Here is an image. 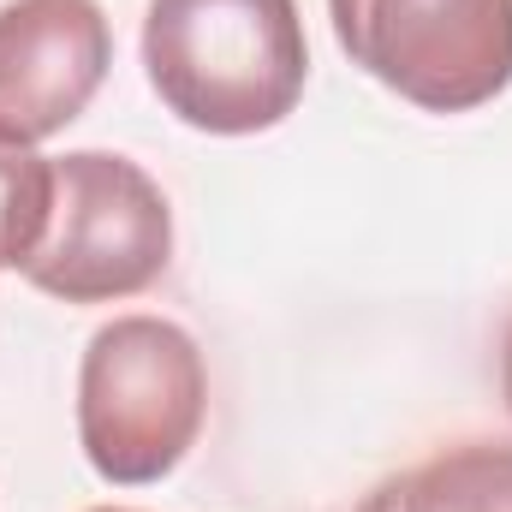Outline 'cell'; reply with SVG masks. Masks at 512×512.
Listing matches in <instances>:
<instances>
[{
    "mask_svg": "<svg viewBox=\"0 0 512 512\" xmlns=\"http://www.w3.org/2000/svg\"><path fill=\"white\" fill-rule=\"evenodd\" d=\"M143 72L161 108L191 131H274L310 84L298 0H149Z\"/></svg>",
    "mask_w": 512,
    "mask_h": 512,
    "instance_id": "6da1fadb",
    "label": "cell"
},
{
    "mask_svg": "<svg viewBox=\"0 0 512 512\" xmlns=\"http://www.w3.org/2000/svg\"><path fill=\"white\" fill-rule=\"evenodd\" d=\"M209 417L203 346L167 316H114L78 364V447L114 489L161 483L185 465Z\"/></svg>",
    "mask_w": 512,
    "mask_h": 512,
    "instance_id": "7a4b0ae2",
    "label": "cell"
},
{
    "mask_svg": "<svg viewBox=\"0 0 512 512\" xmlns=\"http://www.w3.org/2000/svg\"><path fill=\"white\" fill-rule=\"evenodd\" d=\"M173 262L167 191L114 149L54 155L48 233L18 268L60 304H120L149 292Z\"/></svg>",
    "mask_w": 512,
    "mask_h": 512,
    "instance_id": "3957f363",
    "label": "cell"
},
{
    "mask_svg": "<svg viewBox=\"0 0 512 512\" xmlns=\"http://www.w3.org/2000/svg\"><path fill=\"white\" fill-rule=\"evenodd\" d=\"M358 72L423 114H471L512 84V0H328Z\"/></svg>",
    "mask_w": 512,
    "mask_h": 512,
    "instance_id": "277c9868",
    "label": "cell"
},
{
    "mask_svg": "<svg viewBox=\"0 0 512 512\" xmlns=\"http://www.w3.org/2000/svg\"><path fill=\"white\" fill-rule=\"evenodd\" d=\"M114 66L102 0H6L0 6V137L42 143L66 131Z\"/></svg>",
    "mask_w": 512,
    "mask_h": 512,
    "instance_id": "5b68a950",
    "label": "cell"
},
{
    "mask_svg": "<svg viewBox=\"0 0 512 512\" xmlns=\"http://www.w3.org/2000/svg\"><path fill=\"white\" fill-rule=\"evenodd\" d=\"M358 512H512V447L459 441L376 483Z\"/></svg>",
    "mask_w": 512,
    "mask_h": 512,
    "instance_id": "8992f818",
    "label": "cell"
},
{
    "mask_svg": "<svg viewBox=\"0 0 512 512\" xmlns=\"http://www.w3.org/2000/svg\"><path fill=\"white\" fill-rule=\"evenodd\" d=\"M54 209V161L30 143L0 137V268H24L48 233Z\"/></svg>",
    "mask_w": 512,
    "mask_h": 512,
    "instance_id": "52a82bcc",
    "label": "cell"
},
{
    "mask_svg": "<svg viewBox=\"0 0 512 512\" xmlns=\"http://www.w3.org/2000/svg\"><path fill=\"white\" fill-rule=\"evenodd\" d=\"M501 399H507V417H512V316H507V334H501Z\"/></svg>",
    "mask_w": 512,
    "mask_h": 512,
    "instance_id": "ba28073f",
    "label": "cell"
},
{
    "mask_svg": "<svg viewBox=\"0 0 512 512\" xmlns=\"http://www.w3.org/2000/svg\"><path fill=\"white\" fill-rule=\"evenodd\" d=\"M90 512H137V507H90Z\"/></svg>",
    "mask_w": 512,
    "mask_h": 512,
    "instance_id": "9c48e42d",
    "label": "cell"
}]
</instances>
